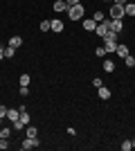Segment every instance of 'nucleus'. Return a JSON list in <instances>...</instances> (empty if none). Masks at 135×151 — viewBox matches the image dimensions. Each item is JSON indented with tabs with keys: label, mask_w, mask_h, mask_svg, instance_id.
I'll return each instance as SVG.
<instances>
[{
	"label": "nucleus",
	"mask_w": 135,
	"mask_h": 151,
	"mask_svg": "<svg viewBox=\"0 0 135 151\" xmlns=\"http://www.w3.org/2000/svg\"><path fill=\"white\" fill-rule=\"evenodd\" d=\"M92 18H95L97 23H101V20H104V12H95V14H92Z\"/></svg>",
	"instance_id": "b1692460"
},
{
	"label": "nucleus",
	"mask_w": 135,
	"mask_h": 151,
	"mask_svg": "<svg viewBox=\"0 0 135 151\" xmlns=\"http://www.w3.org/2000/svg\"><path fill=\"white\" fill-rule=\"evenodd\" d=\"M65 2H68V7H72V5H79L81 0H65Z\"/></svg>",
	"instance_id": "c756f323"
},
{
	"label": "nucleus",
	"mask_w": 135,
	"mask_h": 151,
	"mask_svg": "<svg viewBox=\"0 0 135 151\" xmlns=\"http://www.w3.org/2000/svg\"><path fill=\"white\" fill-rule=\"evenodd\" d=\"M23 129H25V124H23L20 120H16V122H14V131H23Z\"/></svg>",
	"instance_id": "5701e85b"
},
{
	"label": "nucleus",
	"mask_w": 135,
	"mask_h": 151,
	"mask_svg": "<svg viewBox=\"0 0 135 151\" xmlns=\"http://www.w3.org/2000/svg\"><path fill=\"white\" fill-rule=\"evenodd\" d=\"M9 135H11V129H9V126L0 129V138H9Z\"/></svg>",
	"instance_id": "412c9836"
},
{
	"label": "nucleus",
	"mask_w": 135,
	"mask_h": 151,
	"mask_svg": "<svg viewBox=\"0 0 135 151\" xmlns=\"http://www.w3.org/2000/svg\"><path fill=\"white\" fill-rule=\"evenodd\" d=\"M113 2H115V5H126L129 0H113Z\"/></svg>",
	"instance_id": "7c9ffc66"
},
{
	"label": "nucleus",
	"mask_w": 135,
	"mask_h": 151,
	"mask_svg": "<svg viewBox=\"0 0 135 151\" xmlns=\"http://www.w3.org/2000/svg\"><path fill=\"white\" fill-rule=\"evenodd\" d=\"M124 12H126V16H135V2H126Z\"/></svg>",
	"instance_id": "2eb2a0df"
},
{
	"label": "nucleus",
	"mask_w": 135,
	"mask_h": 151,
	"mask_svg": "<svg viewBox=\"0 0 135 151\" xmlns=\"http://www.w3.org/2000/svg\"><path fill=\"white\" fill-rule=\"evenodd\" d=\"M110 23H113V18H104L101 23H97V29H95V34L104 38V34H106V32L110 29Z\"/></svg>",
	"instance_id": "20e7f679"
},
{
	"label": "nucleus",
	"mask_w": 135,
	"mask_h": 151,
	"mask_svg": "<svg viewBox=\"0 0 135 151\" xmlns=\"http://www.w3.org/2000/svg\"><path fill=\"white\" fill-rule=\"evenodd\" d=\"M7 111H9L7 106H0V117H7Z\"/></svg>",
	"instance_id": "c85d7f7f"
},
{
	"label": "nucleus",
	"mask_w": 135,
	"mask_h": 151,
	"mask_svg": "<svg viewBox=\"0 0 135 151\" xmlns=\"http://www.w3.org/2000/svg\"><path fill=\"white\" fill-rule=\"evenodd\" d=\"M52 9H54L56 14H61V12H65V9H68V2H65V0H56V2L52 5Z\"/></svg>",
	"instance_id": "6e6552de"
},
{
	"label": "nucleus",
	"mask_w": 135,
	"mask_h": 151,
	"mask_svg": "<svg viewBox=\"0 0 135 151\" xmlns=\"http://www.w3.org/2000/svg\"><path fill=\"white\" fill-rule=\"evenodd\" d=\"M9 45H11V47H16V50H18L20 45H23V36H11V38H9Z\"/></svg>",
	"instance_id": "ddd939ff"
},
{
	"label": "nucleus",
	"mask_w": 135,
	"mask_h": 151,
	"mask_svg": "<svg viewBox=\"0 0 135 151\" xmlns=\"http://www.w3.org/2000/svg\"><path fill=\"white\" fill-rule=\"evenodd\" d=\"M92 86H95V88H99V86H104V81L99 79V77H95V79H92Z\"/></svg>",
	"instance_id": "cd10ccee"
},
{
	"label": "nucleus",
	"mask_w": 135,
	"mask_h": 151,
	"mask_svg": "<svg viewBox=\"0 0 135 151\" xmlns=\"http://www.w3.org/2000/svg\"><path fill=\"white\" fill-rule=\"evenodd\" d=\"M20 95H23V97H27V95H29V86H20V90H18Z\"/></svg>",
	"instance_id": "bb28decb"
},
{
	"label": "nucleus",
	"mask_w": 135,
	"mask_h": 151,
	"mask_svg": "<svg viewBox=\"0 0 135 151\" xmlns=\"http://www.w3.org/2000/svg\"><path fill=\"white\" fill-rule=\"evenodd\" d=\"M0 124H2V117H0Z\"/></svg>",
	"instance_id": "72a5a7b5"
},
{
	"label": "nucleus",
	"mask_w": 135,
	"mask_h": 151,
	"mask_svg": "<svg viewBox=\"0 0 135 151\" xmlns=\"http://www.w3.org/2000/svg\"><path fill=\"white\" fill-rule=\"evenodd\" d=\"M25 135H27V138H36V135H39V129L27 124V126H25Z\"/></svg>",
	"instance_id": "f8f14e48"
},
{
	"label": "nucleus",
	"mask_w": 135,
	"mask_h": 151,
	"mask_svg": "<svg viewBox=\"0 0 135 151\" xmlns=\"http://www.w3.org/2000/svg\"><path fill=\"white\" fill-rule=\"evenodd\" d=\"M124 63H126V68H135V57H124Z\"/></svg>",
	"instance_id": "6ab92c4d"
},
{
	"label": "nucleus",
	"mask_w": 135,
	"mask_h": 151,
	"mask_svg": "<svg viewBox=\"0 0 135 151\" xmlns=\"http://www.w3.org/2000/svg\"><path fill=\"white\" fill-rule=\"evenodd\" d=\"M84 14H86V9H84L81 2H79V5L68 7V18H70V20H81V18H84Z\"/></svg>",
	"instance_id": "f257e3e1"
},
{
	"label": "nucleus",
	"mask_w": 135,
	"mask_h": 151,
	"mask_svg": "<svg viewBox=\"0 0 135 151\" xmlns=\"http://www.w3.org/2000/svg\"><path fill=\"white\" fill-rule=\"evenodd\" d=\"M117 43H119V41H104V50L108 52V54H113V52L117 50Z\"/></svg>",
	"instance_id": "1a4fd4ad"
},
{
	"label": "nucleus",
	"mask_w": 135,
	"mask_h": 151,
	"mask_svg": "<svg viewBox=\"0 0 135 151\" xmlns=\"http://www.w3.org/2000/svg\"><path fill=\"white\" fill-rule=\"evenodd\" d=\"M84 29H86V32H95V29H97V20H95V18H86V20H84Z\"/></svg>",
	"instance_id": "423d86ee"
},
{
	"label": "nucleus",
	"mask_w": 135,
	"mask_h": 151,
	"mask_svg": "<svg viewBox=\"0 0 135 151\" xmlns=\"http://www.w3.org/2000/svg\"><path fill=\"white\" fill-rule=\"evenodd\" d=\"M14 54H16V47L7 45V47H5V57H7V59H14Z\"/></svg>",
	"instance_id": "a211bd4d"
},
{
	"label": "nucleus",
	"mask_w": 135,
	"mask_h": 151,
	"mask_svg": "<svg viewBox=\"0 0 135 151\" xmlns=\"http://www.w3.org/2000/svg\"><path fill=\"white\" fill-rule=\"evenodd\" d=\"M36 147H41V140H39V135H36V138H25L23 142H20V149H25V151H29V149H36Z\"/></svg>",
	"instance_id": "7ed1b4c3"
},
{
	"label": "nucleus",
	"mask_w": 135,
	"mask_h": 151,
	"mask_svg": "<svg viewBox=\"0 0 135 151\" xmlns=\"http://www.w3.org/2000/svg\"><path fill=\"white\" fill-rule=\"evenodd\" d=\"M2 59H5V47L0 45V61H2Z\"/></svg>",
	"instance_id": "2f4dec72"
},
{
	"label": "nucleus",
	"mask_w": 135,
	"mask_h": 151,
	"mask_svg": "<svg viewBox=\"0 0 135 151\" xmlns=\"http://www.w3.org/2000/svg\"><path fill=\"white\" fill-rule=\"evenodd\" d=\"M97 95H99V99H110V90L106 88V86H99V88H97Z\"/></svg>",
	"instance_id": "9b49d317"
},
{
	"label": "nucleus",
	"mask_w": 135,
	"mask_h": 151,
	"mask_svg": "<svg viewBox=\"0 0 135 151\" xmlns=\"http://www.w3.org/2000/svg\"><path fill=\"white\" fill-rule=\"evenodd\" d=\"M41 32H50V20H43V23H41Z\"/></svg>",
	"instance_id": "a878e982"
},
{
	"label": "nucleus",
	"mask_w": 135,
	"mask_h": 151,
	"mask_svg": "<svg viewBox=\"0 0 135 151\" xmlns=\"http://www.w3.org/2000/svg\"><path fill=\"white\" fill-rule=\"evenodd\" d=\"M50 29L54 32V34H61V32H63V20L61 18H52L50 20Z\"/></svg>",
	"instance_id": "39448f33"
},
{
	"label": "nucleus",
	"mask_w": 135,
	"mask_h": 151,
	"mask_svg": "<svg viewBox=\"0 0 135 151\" xmlns=\"http://www.w3.org/2000/svg\"><path fill=\"white\" fill-rule=\"evenodd\" d=\"M95 54H97V57H106V54H108V52H106V50H104V47H97V50H95Z\"/></svg>",
	"instance_id": "393cba45"
},
{
	"label": "nucleus",
	"mask_w": 135,
	"mask_h": 151,
	"mask_svg": "<svg viewBox=\"0 0 135 151\" xmlns=\"http://www.w3.org/2000/svg\"><path fill=\"white\" fill-rule=\"evenodd\" d=\"M131 142H133V149H135V140H131Z\"/></svg>",
	"instance_id": "473e14b6"
},
{
	"label": "nucleus",
	"mask_w": 135,
	"mask_h": 151,
	"mask_svg": "<svg viewBox=\"0 0 135 151\" xmlns=\"http://www.w3.org/2000/svg\"><path fill=\"white\" fill-rule=\"evenodd\" d=\"M110 29H113V32H117V34H119V32L124 29V23H122V20H113V23H110Z\"/></svg>",
	"instance_id": "4468645a"
},
{
	"label": "nucleus",
	"mask_w": 135,
	"mask_h": 151,
	"mask_svg": "<svg viewBox=\"0 0 135 151\" xmlns=\"http://www.w3.org/2000/svg\"><path fill=\"white\" fill-rule=\"evenodd\" d=\"M133 149V142H131V140H124L122 142V151H131Z\"/></svg>",
	"instance_id": "aec40b11"
},
{
	"label": "nucleus",
	"mask_w": 135,
	"mask_h": 151,
	"mask_svg": "<svg viewBox=\"0 0 135 151\" xmlns=\"http://www.w3.org/2000/svg\"><path fill=\"white\" fill-rule=\"evenodd\" d=\"M104 70H106V72H115V63L110 61V59H106V61H104Z\"/></svg>",
	"instance_id": "dca6fc26"
},
{
	"label": "nucleus",
	"mask_w": 135,
	"mask_h": 151,
	"mask_svg": "<svg viewBox=\"0 0 135 151\" xmlns=\"http://www.w3.org/2000/svg\"><path fill=\"white\" fill-rule=\"evenodd\" d=\"M124 16H126L124 5H115V2H113V7H110V18H113V20H122Z\"/></svg>",
	"instance_id": "f03ea898"
},
{
	"label": "nucleus",
	"mask_w": 135,
	"mask_h": 151,
	"mask_svg": "<svg viewBox=\"0 0 135 151\" xmlns=\"http://www.w3.org/2000/svg\"><path fill=\"white\" fill-rule=\"evenodd\" d=\"M0 149H9V138H0Z\"/></svg>",
	"instance_id": "4be33fe9"
},
{
	"label": "nucleus",
	"mask_w": 135,
	"mask_h": 151,
	"mask_svg": "<svg viewBox=\"0 0 135 151\" xmlns=\"http://www.w3.org/2000/svg\"><path fill=\"white\" fill-rule=\"evenodd\" d=\"M29 81H32V77L27 75V72H25V75H20V79H18L20 86H29Z\"/></svg>",
	"instance_id": "f3484780"
},
{
	"label": "nucleus",
	"mask_w": 135,
	"mask_h": 151,
	"mask_svg": "<svg viewBox=\"0 0 135 151\" xmlns=\"http://www.w3.org/2000/svg\"><path fill=\"white\" fill-rule=\"evenodd\" d=\"M7 117L11 120V124L16 120H20V108H9V111H7Z\"/></svg>",
	"instance_id": "9d476101"
},
{
	"label": "nucleus",
	"mask_w": 135,
	"mask_h": 151,
	"mask_svg": "<svg viewBox=\"0 0 135 151\" xmlns=\"http://www.w3.org/2000/svg\"><path fill=\"white\" fill-rule=\"evenodd\" d=\"M115 54L119 59H124V57H129V47H126V45L124 43H117V50H115Z\"/></svg>",
	"instance_id": "0eeeda50"
}]
</instances>
